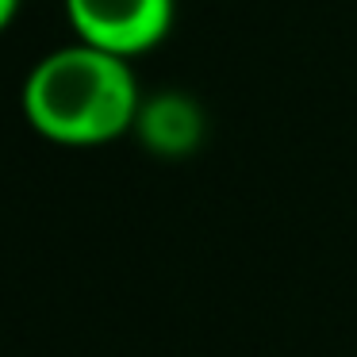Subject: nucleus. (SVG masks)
Returning a JSON list of instances; mask_svg holds the SVG:
<instances>
[{
  "instance_id": "2",
  "label": "nucleus",
  "mask_w": 357,
  "mask_h": 357,
  "mask_svg": "<svg viewBox=\"0 0 357 357\" xmlns=\"http://www.w3.org/2000/svg\"><path fill=\"white\" fill-rule=\"evenodd\" d=\"M177 0H66L70 27L81 43L135 58L169 35Z\"/></svg>"
},
{
  "instance_id": "4",
  "label": "nucleus",
  "mask_w": 357,
  "mask_h": 357,
  "mask_svg": "<svg viewBox=\"0 0 357 357\" xmlns=\"http://www.w3.org/2000/svg\"><path fill=\"white\" fill-rule=\"evenodd\" d=\"M16 12H20V0H0V31L16 20Z\"/></svg>"
},
{
  "instance_id": "1",
  "label": "nucleus",
  "mask_w": 357,
  "mask_h": 357,
  "mask_svg": "<svg viewBox=\"0 0 357 357\" xmlns=\"http://www.w3.org/2000/svg\"><path fill=\"white\" fill-rule=\"evenodd\" d=\"M142 108L131 58L73 43L39 58L24 81V116L58 146H104L135 127Z\"/></svg>"
},
{
  "instance_id": "3",
  "label": "nucleus",
  "mask_w": 357,
  "mask_h": 357,
  "mask_svg": "<svg viewBox=\"0 0 357 357\" xmlns=\"http://www.w3.org/2000/svg\"><path fill=\"white\" fill-rule=\"evenodd\" d=\"M135 131L142 135L154 154L165 158H185L200 146L204 135V116L188 96L181 93H162L154 100H146L139 108V119H135Z\"/></svg>"
}]
</instances>
